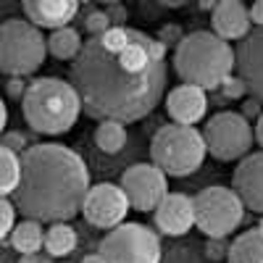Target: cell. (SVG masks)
Masks as SVG:
<instances>
[{"label": "cell", "mask_w": 263, "mask_h": 263, "mask_svg": "<svg viewBox=\"0 0 263 263\" xmlns=\"http://www.w3.org/2000/svg\"><path fill=\"white\" fill-rule=\"evenodd\" d=\"M71 87L87 116L140 121L166 92V45L132 27H111L82 45L71 66Z\"/></svg>", "instance_id": "obj_1"}, {"label": "cell", "mask_w": 263, "mask_h": 263, "mask_svg": "<svg viewBox=\"0 0 263 263\" xmlns=\"http://www.w3.org/2000/svg\"><path fill=\"white\" fill-rule=\"evenodd\" d=\"M90 171L79 153L55 142L32 145L21 156L13 205L40 224H69L90 192Z\"/></svg>", "instance_id": "obj_2"}, {"label": "cell", "mask_w": 263, "mask_h": 263, "mask_svg": "<svg viewBox=\"0 0 263 263\" xmlns=\"http://www.w3.org/2000/svg\"><path fill=\"white\" fill-rule=\"evenodd\" d=\"M174 69L190 87L218 90L234 71V50L213 32H192L177 42Z\"/></svg>", "instance_id": "obj_3"}, {"label": "cell", "mask_w": 263, "mask_h": 263, "mask_svg": "<svg viewBox=\"0 0 263 263\" xmlns=\"http://www.w3.org/2000/svg\"><path fill=\"white\" fill-rule=\"evenodd\" d=\"M21 111L34 132L58 137L77 124L82 114V100L71 82L42 77L27 84V92L21 98Z\"/></svg>", "instance_id": "obj_4"}, {"label": "cell", "mask_w": 263, "mask_h": 263, "mask_svg": "<svg viewBox=\"0 0 263 263\" xmlns=\"http://www.w3.org/2000/svg\"><path fill=\"white\" fill-rule=\"evenodd\" d=\"M150 156L153 166H158L166 177H190L203 166L208 150L203 135L195 126L168 124L153 135Z\"/></svg>", "instance_id": "obj_5"}, {"label": "cell", "mask_w": 263, "mask_h": 263, "mask_svg": "<svg viewBox=\"0 0 263 263\" xmlns=\"http://www.w3.org/2000/svg\"><path fill=\"white\" fill-rule=\"evenodd\" d=\"M48 58V40L27 18H6L0 24V71L21 79L34 74Z\"/></svg>", "instance_id": "obj_6"}, {"label": "cell", "mask_w": 263, "mask_h": 263, "mask_svg": "<svg viewBox=\"0 0 263 263\" xmlns=\"http://www.w3.org/2000/svg\"><path fill=\"white\" fill-rule=\"evenodd\" d=\"M195 227L208 239L229 237L245 218V205L229 187H205L192 197Z\"/></svg>", "instance_id": "obj_7"}, {"label": "cell", "mask_w": 263, "mask_h": 263, "mask_svg": "<svg viewBox=\"0 0 263 263\" xmlns=\"http://www.w3.org/2000/svg\"><path fill=\"white\" fill-rule=\"evenodd\" d=\"M98 255L105 263H161V239L145 224L124 221L100 239Z\"/></svg>", "instance_id": "obj_8"}, {"label": "cell", "mask_w": 263, "mask_h": 263, "mask_svg": "<svg viewBox=\"0 0 263 263\" xmlns=\"http://www.w3.org/2000/svg\"><path fill=\"white\" fill-rule=\"evenodd\" d=\"M205 150L216 161H237L245 158L253 147V126L237 111H221L211 116L205 132Z\"/></svg>", "instance_id": "obj_9"}, {"label": "cell", "mask_w": 263, "mask_h": 263, "mask_svg": "<svg viewBox=\"0 0 263 263\" xmlns=\"http://www.w3.org/2000/svg\"><path fill=\"white\" fill-rule=\"evenodd\" d=\"M129 200V208H135L140 213H150L161 205V200L168 195V182L166 174L153 166V163H135L121 174L119 184Z\"/></svg>", "instance_id": "obj_10"}, {"label": "cell", "mask_w": 263, "mask_h": 263, "mask_svg": "<svg viewBox=\"0 0 263 263\" xmlns=\"http://www.w3.org/2000/svg\"><path fill=\"white\" fill-rule=\"evenodd\" d=\"M82 213L92 227L111 232L126 221L129 200L119 184H111V182L92 184L84 197V203H82Z\"/></svg>", "instance_id": "obj_11"}, {"label": "cell", "mask_w": 263, "mask_h": 263, "mask_svg": "<svg viewBox=\"0 0 263 263\" xmlns=\"http://www.w3.org/2000/svg\"><path fill=\"white\" fill-rule=\"evenodd\" d=\"M234 69L245 82V90L255 100H263V27L250 29L245 40H239L234 50Z\"/></svg>", "instance_id": "obj_12"}, {"label": "cell", "mask_w": 263, "mask_h": 263, "mask_svg": "<svg viewBox=\"0 0 263 263\" xmlns=\"http://www.w3.org/2000/svg\"><path fill=\"white\" fill-rule=\"evenodd\" d=\"M153 213H156V227L168 237H182L195 227V205L192 197L184 192H168Z\"/></svg>", "instance_id": "obj_13"}, {"label": "cell", "mask_w": 263, "mask_h": 263, "mask_svg": "<svg viewBox=\"0 0 263 263\" xmlns=\"http://www.w3.org/2000/svg\"><path fill=\"white\" fill-rule=\"evenodd\" d=\"M234 192L255 213H263V150L248 153L234 168Z\"/></svg>", "instance_id": "obj_14"}, {"label": "cell", "mask_w": 263, "mask_h": 263, "mask_svg": "<svg viewBox=\"0 0 263 263\" xmlns=\"http://www.w3.org/2000/svg\"><path fill=\"white\" fill-rule=\"evenodd\" d=\"M208 111V98L200 87L179 84L166 98V114L179 126H195Z\"/></svg>", "instance_id": "obj_15"}, {"label": "cell", "mask_w": 263, "mask_h": 263, "mask_svg": "<svg viewBox=\"0 0 263 263\" xmlns=\"http://www.w3.org/2000/svg\"><path fill=\"white\" fill-rule=\"evenodd\" d=\"M21 8H24L29 24L53 32L69 27V21L79 13V3H74V0H27Z\"/></svg>", "instance_id": "obj_16"}, {"label": "cell", "mask_w": 263, "mask_h": 263, "mask_svg": "<svg viewBox=\"0 0 263 263\" xmlns=\"http://www.w3.org/2000/svg\"><path fill=\"white\" fill-rule=\"evenodd\" d=\"M211 24H213V34L221 37L224 42L245 40L253 29L250 16H248V6H242L239 0H221V3H216Z\"/></svg>", "instance_id": "obj_17"}, {"label": "cell", "mask_w": 263, "mask_h": 263, "mask_svg": "<svg viewBox=\"0 0 263 263\" xmlns=\"http://www.w3.org/2000/svg\"><path fill=\"white\" fill-rule=\"evenodd\" d=\"M229 263H263V234L258 229L242 232L227 250Z\"/></svg>", "instance_id": "obj_18"}, {"label": "cell", "mask_w": 263, "mask_h": 263, "mask_svg": "<svg viewBox=\"0 0 263 263\" xmlns=\"http://www.w3.org/2000/svg\"><path fill=\"white\" fill-rule=\"evenodd\" d=\"M11 245L16 253L21 255H34L40 253L42 248H45V229H42L40 221H32V218H27V221H21L13 227L11 232Z\"/></svg>", "instance_id": "obj_19"}, {"label": "cell", "mask_w": 263, "mask_h": 263, "mask_svg": "<svg viewBox=\"0 0 263 263\" xmlns=\"http://www.w3.org/2000/svg\"><path fill=\"white\" fill-rule=\"evenodd\" d=\"M77 248V229L71 224H50V229L45 232V255L55 258H66L71 255Z\"/></svg>", "instance_id": "obj_20"}, {"label": "cell", "mask_w": 263, "mask_h": 263, "mask_svg": "<svg viewBox=\"0 0 263 263\" xmlns=\"http://www.w3.org/2000/svg\"><path fill=\"white\" fill-rule=\"evenodd\" d=\"M82 37L77 29L71 27H63V29H55L50 37H48V53L58 61H74L82 50Z\"/></svg>", "instance_id": "obj_21"}, {"label": "cell", "mask_w": 263, "mask_h": 263, "mask_svg": "<svg viewBox=\"0 0 263 263\" xmlns=\"http://www.w3.org/2000/svg\"><path fill=\"white\" fill-rule=\"evenodd\" d=\"M95 145L105 156H116L126 145V129L119 121H100V126L95 129Z\"/></svg>", "instance_id": "obj_22"}, {"label": "cell", "mask_w": 263, "mask_h": 263, "mask_svg": "<svg viewBox=\"0 0 263 263\" xmlns=\"http://www.w3.org/2000/svg\"><path fill=\"white\" fill-rule=\"evenodd\" d=\"M21 179V158L6 145H0V197L16 192Z\"/></svg>", "instance_id": "obj_23"}, {"label": "cell", "mask_w": 263, "mask_h": 263, "mask_svg": "<svg viewBox=\"0 0 263 263\" xmlns=\"http://www.w3.org/2000/svg\"><path fill=\"white\" fill-rule=\"evenodd\" d=\"M13 227H16V205L8 197H0V242L11 237Z\"/></svg>", "instance_id": "obj_24"}, {"label": "cell", "mask_w": 263, "mask_h": 263, "mask_svg": "<svg viewBox=\"0 0 263 263\" xmlns=\"http://www.w3.org/2000/svg\"><path fill=\"white\" fill-rule=\"evenodd\" d=\"M84 27H87V32H90L92 37H100L103 32H108V29H111L114 24H111V16H108L105 11H92L90 16H87Z\"/></svg>", "instance_id": "obj_25"}, {"label": "cell", "mask_w": 263, "mask_h": 263, "mask_svg": "<svg viewBox=\"0 0 263 263\" xmlns=\"http://www.w3.org/2000/svg\"><path fill=\"white\" fill-rule=\"evenodd\" d=\"M218 90L224 92V98H229V100H237V98H242L248 90H245V82L239 79V77H229L221 87H218Z\"/></svg>", "instance_id": "obj_26"}, {"label": "cell", "mask_w": 263, "mask_h": 263, "mask_svg": "<svg viewBox=\"0 0 263 263\" xmlns=\"http://www.w3.org/2000/svg\"><path fill=\"white\" fill-rule=\"evenodd\" d=\"M227 250H229V248H221V245H218V239H211V242L205 245V255H208L211 260H221V258H227Z\"/></svg>", "instance_id": "obj_27"}, {"label": "cell", "mask_w": 263, "mask_h": 263, "mask_svg": "<svg viewBox=\"0 0 263 263\" xmlns=\"http://www.w3.org/2000/svg\"><path fill=\"white\" fill-rule=\"evenodd\" d=\"M248 16H250V24L263 27V0H258V3H253L248 8Z\"/></svg>", "instance_id": "obj_28"}, {"label": "cell", "mask_w": 263, "mask_h": 263, "mask_svg": "<svg viewBox=\"0 0 263 263\" xmlns=\"http://www.w3.org/2000/svg\"><path fill=\"white\" fill-rule=\"evenodd\" d=\"M8 92H11L13 98H24V92H27V84L21 82V79H11V82H8Z\"/></svg>", "instance_id": "obj_29"}, {"label": "cell", "mask_w": 263, "mask_h": 263, "mask_svg": "<svg viewBox=\"0 0 263 263\" xmlns=\"http://www.w3.org/2000/svg\"><path fill=\"white\" fill-rule=\"evenodd\" d=\"M18 263H53V258H50V255H40V253H34V255H21Z\"/></svg>", "instance_id": "obj_30"}, {"label": "cell", "mask_w": 263, "mask_h": 263, "mask_svg": "<svg viewBox=\"0 0 263 263\" xmlns=\"http://www.w3.org/2000/svg\"><path fill=\"white\" fill-rule=\"evenodd\" d=\"M6 124H8V108H6V100L0 98V135L6 132Z\"/></svg>", "instance_id": "obj_31"}, {"label": "cell", "mask_w": 263, "mask_h": 263, "mask_svg": "<svg viewBox=\"0 0 263 263\" xmlns=\"http://www.w3.org/2000/svg\"><path fill=\"white\" fill-rule=\"evenodd\" d=\"M255 140H258V145L263 147V114L258 116V124H255Z\"/></svg>", "instance_id": "obj_32"}, {"label": "cell", "mask_w": 263, "mask_h": 263, "mask_svg": "<svg viewBox=\"0 0 263 263\" xmlns=\"http://www.w3.org/2000/svg\"><path fill=\"white\" fill-rule=\"evenodd\" d=\"M79 263H105V260H103V258H100L98 253H92V255H84V258H82Z\"/></svg>", "instance_id": "obj_33"}, {"label": "cell", "mask_w": 263, "mask_h": 263, "mask_svg": "<svg viewBox=\"0 0 263 263\" xmlns=\"http://www.w3.org/2000/svg\"><path fill=\"white\" fill-rule=\"evenodd\" d=\"M245 114H248V116H253V114H258V103H255V100H250V103H245ZM245 114H242V116H245Z\"/></svg>", "instance_id": "obj_34"}, {"label": "cell", "mask_w": 263, "mask_h": 263, "mask_svg": "<svg viewBox=\"0 0 263 263\" xmlns=\"http://www.w3.org/2000/svg\"><path fill=\"white\" fill-rule=\"evenodd\" d=\"M200 8H203V11H213V8H216V3H213V0H211V3L205 0V3H200Z\"/></svg>", "instance_id": "obj_35"}, {"label": "cell", "mask_w": 263, "mask_h": 263, "mask_svg": "<svg viewBox=\"0 0 263 263\" xmlns=\"http://www.w3.org/2000/svg\"><path fill=\"white\" fill-rule=\"evenodd\" d=\"M258 232H260V234H263V218H260V227H258Z\"/></svg>", "instance_id": "obj_36"}, {"label": "cell", "mask_w": 263, "mask_h": 263, "mask_svg": "<svg viewBox=\"0 0 263 263\" xmlns=\"http://www.w3.org/2000/svg\"><path fill=\"white\" fill-rule=\"evenodd\" d=\"M63 263H66V260H63Z\"/></svg>", "instance_id": "obj_37"}]
</instances>
